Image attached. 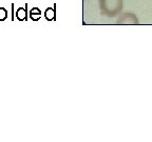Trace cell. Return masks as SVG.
<instances>
[{"label": "cell", "mask_w": 152, "mask_h": 142, "mask_svg": "<svg viewBox=\"0 0 152 142\" xmlns=\"http://www.w3.org/2000/svg\"><path fill=\"white\" fill-rule=\"evenodd\" d=\"M100 11L108 17L118 15L123 9V0H99Z\"/></svg>", "instance_id": "cell-1"}, {"label": "cell", "mask_w": 152, "mask_h": 142, "mask_svg": "<svg viewBox=\"0 0 152 142\" xmlns=\"http://www.w3.org/2000/svg\"><path fill=\"white\" fill-rule=\"evenodd\" d=\"M117 23L121 24H137L138 23V19L137 17L134 14H131V13H128V14H125L121 17L119 20H117Z\"/></svg>", "instance_id": "cell-2"}, {"label": "cell", "mask_w": 152, "mask_h": 142, "mask_svg": "<svg viewBox=\"0 0 152 142\" xmlns=\"http://www.w3.org/2000/svg\"><path fill=\"white\" fill-rule=\"evenodd\" d=\"M26 9L24 7H19L16 11V18L18 19L19 21H24L28 19V11H26Z\"/></svg>", "instance_id": "cell-3"}, {"label": "cell", "mask_w": 152, "mask_h": 142, "mask_svg": "<svg viewBox=\"0 0 152 142\" xmlns=\"http://www.w3.org/2000/svg\"><path fill=\"white\" fill-rule=\"evenodd\" d=\"M40 16H41V12H40V9H38V7H33V9H31V13H30V18H31L33 21H37V20H39Z\"/></svg>", "instance_id": "cell-4"}, {"label": "cell", "mask_w": 152, "mask_h": 142, "mask_svg": "<svg viewBox=\"0 0 152 142\" xmlns=\"http://www.w3.org/2000/svg\"><path fill=\"white\" fill-rule=\"evenodd\" d=\"M7 18V11L4 7H0V21H4Z\"/></svg>", "instance_id": "cell-5"}, {"label": "cell", "mask_w": 152, "mask_h": 142, "mask_svg": "<svg viewBox=\"0 0 152 142\" xmlns=\"http://www.w3.org/2000/svg\"><path fill=\"white\" fill-rule=\"evenodd\" d=\"M45 18H47L48 20H51V19L54 18V11H53L52 9H50V7H49V9L45 11Z\"/></svg>", "instance_id": "cell-6"}]
</instances>
